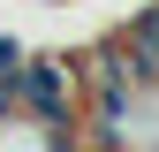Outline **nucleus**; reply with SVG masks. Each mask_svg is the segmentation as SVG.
<instances>
[{
  "label": "nucleus",
  "instance_id": "obj_1",
  "mask_svg": "<svg viewBox=\"0 0 159 152\" xmlns=\"http://www.w3.org/2000/svg\"><path fill=\"white\" fill-rule=\"evenodd\" d=\"M15 114H30V122L61 129V137H76L84 129V69L76 61H23V76H15Z\"/></svg>",
  "mask_w": 159,
  "mask_h": 152
},
{
  "label": "nucleus",
  "instance_id": "obj_2",
  "mask_svg": "<svg viewBox=\"0 0 159 152\" xmlns=\"http://www.w3.org/2000/svg\"><path fill=\"white\" fill-rule=\"evenodd\" d=\"M68 145H76V137L30 122V114H0V152H68Z\"/></svg>",
  "mask_w": 159,
  "mask_h": 152
},
{
  "label": "nucleus",
  "instance_id": "obj_3",
  "mask_svg": "<svg viewBox=\"0 0 159 152\" xmlns=\"http://www.w3.org/2000/svg\"><path fill=\"white\" fill-rule=\"evenodd\" d=\"M121 38H129V53H136V61H144V76L159 84V0H152L144 15H136V23H129Z\"/></svg>",
  "mask_w": 159,
  "mask_h": 152
}]
</instances>
